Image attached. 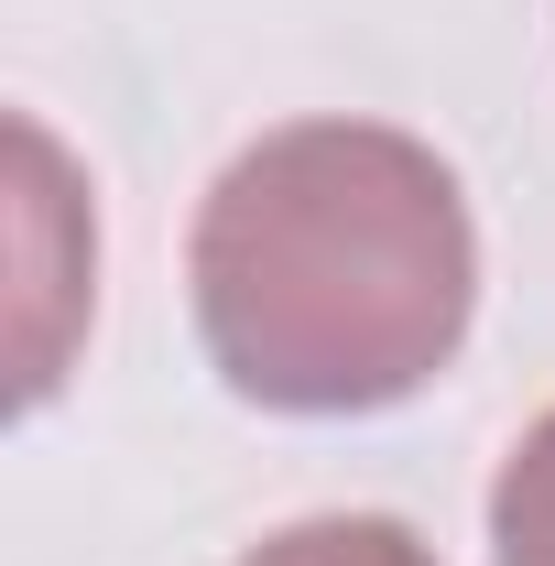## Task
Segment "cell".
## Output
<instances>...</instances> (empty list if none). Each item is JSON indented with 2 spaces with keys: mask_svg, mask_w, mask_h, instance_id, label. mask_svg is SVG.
<instances>
[{
  "mask_svg": "<svg viewBox=\"0 0 555 566\" xmlns=\"http://www.w3.org/2000/svg\"><path fill=\"white\" fill-rule=\"evenodd\" d=\"M186 294L240 403L381 415L458 359L480 229L436 142L392 120H283L197 197Z\"/></svg>",
  "mask_w": 555,
  "mask_h": 566,
  "instance_id": "obj_1",
  "label": "cell"
},
{
  "mask_svg": "<svg viewBox=\"0 0 555 566\" xmlns=\"http://www.w3.org/2000/svg\"><path fill=\"white\" fill-rule=\"evenodd\" d=\"M11 164H22V403H44L55 392V370H66V316L87 305V273H98V251H55L44 229H55V175H66V153L44 120H11Z\"/></svg>",
  "mask_w": 555,
  "mask_h": 566,
  "instance_id": "obj_2",
  "label": "cell"
},
{
  "mask_svg": "<svg viewBox=\"0 0 555 566\" xmlns=\"http://www.w3.org/2000/svg\"><path fill=\"white\" fill-rule=\"evenodd\" d=\"M490 566H555V403L512 436L490 480Z\"/></svg>",
  "mask_w": 555,
  "mask_h": 566,
  "instance_id": "obj_3",
  "label": "cell"
},
{
  "mask_svg": "<svg viewBox=\"0 0 555 566\" xmlns=\"http://www.w3.org/2000/svg\"><path fill=\"white\" fill-rule=\"evenodd\" d=\"M240 566H436V545L392 512H305V523L262 534Z\"/></svg>",
  "mask_w": 555,
  "mask_h": 566,
  "instance_id": "obj_4",
  "label": "cell"
}]
</instances>
